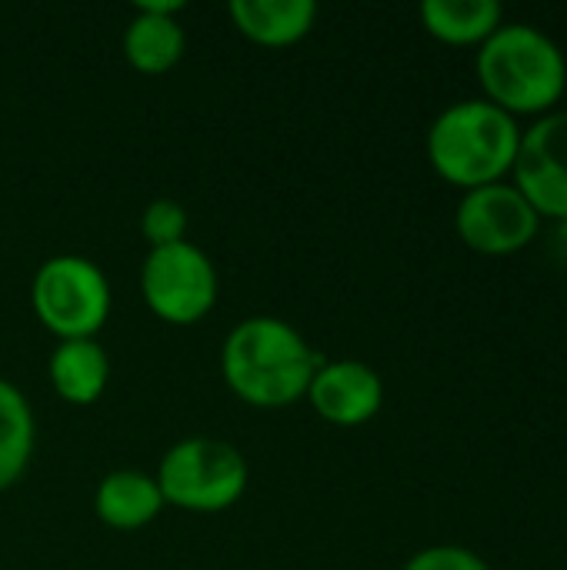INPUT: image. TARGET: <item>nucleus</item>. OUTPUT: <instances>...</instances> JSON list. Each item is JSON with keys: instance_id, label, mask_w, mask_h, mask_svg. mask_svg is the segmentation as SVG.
Here are the masks:
<instances>
[{"instance_id": "10", "label": "nucleus", "mask_w": 567, "mask_h": 570, "mask_svg": "<svg viewBox=\"0 0 567 570\" xmlns=\"http://www.w3.org/2000/svg\"><path fill=\"white\" fill-rule=\"evenodd\" d=\"M180 0H140L124 27V60L147 77L167 73L187 50V30L180 23Z\"/></svg>"}, {"instance_id": "11", "label": "nucleus", "mask_w": 567, "mask_h": 570, "mask_svg": "<svg viewBox=\"0 0 567 570\" xmlns=\"http://www.w3.org/2000/svg\"><path fill=\"white\" fill-rule=\"evenodd\" d=\"M231 23L257 47H294L317 23L314 0H231Z\"/></svg>"}, {"instance_id": "5", "label": "nucleus", "mask_w": 567, "mask_h": 570, "mask_svg": "<svg viewBox=\"0 0 567 570\" xmlns=\"http://www.w3.org/2000/svg\"><path fill=\"white\" fill-rule=\"evenodd\" d=\"M30 307L57 341L97 337L110 321L114 291L100 264L80 254L47 257L30 281Z\"/></svg>"}, {"instance_id": "16", "label": "nucleus", "mask_w": 567, "mask_h": 570, "mask_svg": "<svg viewBox=\"0 0 567 570\" xmlns=\"http://www.w3.org/2000/svg\"><path fill=\"white\" fill-rule=\"evenodd\" d=\"M187 227H190L187 207L174 197H157L140 214V234L150 244V250L187 240Z\"/></svg>"}, {"instance_id": "4", "label": "nucleus", "mask_w": 567, "mask_h": 570, "mask_svg": "<svg viewBox=\"0 0 567 570\" xmlns=\"http://www.w3.org/2000/svg\"><path fill=\"white\" fill-rule=\"evenodd\" d=\"M164 504L187 514H221L234 508L251 481L247 458L221 438H184L154 474Z\"/></svg>"}, {"instance_id": "1", "label": "nucleus", "mask_w": 567, "mask_h": 570, "mask_svg": "<svg viewBox=\"0 0 567 570\" xmlns=\"http://www.w3.org/2000/svg\"><path fill=\"white\" fill-rule=\"evenodd\" d=\"M324 357L307 337L271 314H257L231 327L221 347V374L227 391L257 411H281L307 397Z\"/></svg>"}, {"instance_id": "2", "label": "nucleus", "mask_w": 567, "mask_h": 570, "mask_svg": "<svg viewBox=\"0 0 567 570\" xmlns=\"http://www.w3.org/2000/svg\"><path fill=\"white\" fill-rule=\"evenodd\" d=\"M485 100L521 117L558 110L567 94V57L551 33L535 23H501L475 57Z\"/></svg>"}, {"instance_id": "3", "label": "nucleus", "mask_w": 567, "mask_h": 570, "mask_svg": "<svg viewBox=\"0 0 567 570\" xmlns=\"http://www.w3.org/2000/svg\"><path fill=\"white\" fill-rule=\"evenodd\" d=\"M521 120L488 104L485 97L444 107L428 127V164L461 190L501 184L518 157Z\"/></svg>"}, {"instance_id": "8", "label": "nucleus", "mask_w": 567, "mask_h": 570, "mask_svg": "<svg viewBox=\"0 0 567 570\" xmlns=\"http://www.w3.org/2000/svg\"><path fill=\"white\" fill-rule=\"evenodd\" d=\"M511 177L541 220L567 224V110H551L521 130Z\"/></svg>"}, {"instance_id": "13", "label": "nucleus", "mask_w": 567, "mask_h": 570, "mask_svg": "<svg viewBox=\"0 0 567 570\" xmlns=\"http://www.w3.org/2000/svg\"><path fill=\"white\" fill-rule=\"evenodd\" d=\"M50 387L70 407H90L104 397L110 384V354L100 347L97 337L84 341H57L47 361Z\"/></svg>"}, {"instance_id": "17", "label": "nucleus", "mask_w": 567, "mask_h": 570, "mask_svg": "<svg viewBox=\"0 0 567 570\" xmlns=\"http://www.w3.org/2000/svg\"><path fill=\"white\" fill-rule=\"evenodd\" d=\"M401 570H491V564L471 548L434 544V548H424V551L411 554Z\"/></svg>"}, {"instance_id": "14", "label": "nucleus", "mask_w": 567, "mask_h": 570, "mask_svg": "<svg viewBox=\"0 0 567 570\" xmlns=\"http://www.w3.org/2000/svg\"><path fill=\"white\" fill-rule=\"evenodd\" d=\"M418 17L448 47H481L505 23V7L498 0H424Z\"/></svg>"}, {"instance_id": "15", "label": "nucleus", "mask_w": 567, "mask_h": 570, "mask_svg": "<svg viewBox=\"0 0 567 570\" xmlns=\"http://www.w3.org/2000/svg\"><path fill=\"white\" fill-rule=\"evenodd\" d=\"M37 448V421L23 391L0 377V494L30 468Z\"/></svg>"}, {"instance_id": "12", "label": "nucleus", "mask_w": 567, "mask_h": 570, "mask_svg": "<svg viewBox=\"0 0 567 570\" xmlns=\"http://www.w3.org/2000/svg\"><path fill=\"white\" fill-rule=\"evenodd\" d=\"M164 508L167 504L154 474H144L134 468L104 474L94 491V514L110 531H140L154 524Z\"/></svg>"}, {"instance_id": "6", "label": "nucleus", "mask_w": 567, "mask_h": 570, "mask_svg": "<svg viewBox=\"0 0 567 570\" xmlns=\"http://www.w3.org/2000/svg\"><path fill=\"white\" fill-rule=\"evenodd\" d=\"M140 297L157 321L190 327L217 307L221 277L207 250L194 240H180L147 250L140 264Z\"/></svg>"}, {"instance_id": "9", "label": "nucleus", "mask_w": 567, "mask_h": 570, "mask_svg": "<svg viewBox=\"0 0 567 570\" xmlns=\"http://www.w3.org/2000/svg\"><path fill=\"white\" fill-rule=\"evenodd\" d=\"M311 411L334 428H361L384 407V381L364 361H324L307 387Z\"/></svg>"}, {"instance_id": "7", "label": "nucleus", "mask_w": 567, "mask_h": 570, "mask_svg": "<svg viewBox=\"0 0 567 570\" xmlns=\"http://www.w3.org/2000/svg\"><path fill=\"white\" fill-rule=\"evenodd\" d=\"M454 230L465 247L485 257H511L525 250L538 230V210L508 180L465 190L454 210Z\"/></svg>"}]
</instances>
